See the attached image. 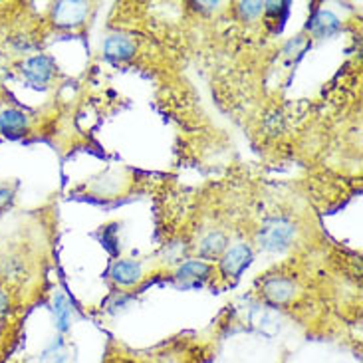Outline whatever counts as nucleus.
<instances>
[{"label":"nucleus","instance_id":"obj_4","mask_svg":"<svg viewBox=\"0 0 363 363\" xmlns=\"http://www.w3.org/2000/svg\"><path fill=\"white\" fill-rule=\"evenodd\" d=\"M252 260V250L248 245H236L228 248L220 258V272L226 278H238Z\"/></svg>","mask_w":363,"mask_h":363},{"label":"nucleus","instance_id":"obj_1","mask_svg":"<svg viewBox=\"0 0 363 363\" xmlns=\"http://www.w3.org/2000/svg\"><path fill=\"white\" fill-rule=\"evenodd\" d=\"M296 236H298V228L284 216H272L262 223V226L256 233V242L262 250L268 252H280L286 250L288 246L294 245Z\"/></svg>","mask_w":363,"mask_h":363},{"label":"nucleus","instance_id":"obj_5","mask_svg":"<svg viewBox=\"0 0 363 363\" xmlns=\"http://www.w3.org/2000/svg\"><path fill=\"white\" fill-rule=\"evenodd\" d=\"M262 294L264 298L274 306L290 304L296 298V284L294 280L284 278V276H272L262 284Z\"/></svg>","mask_w":363,"mask_h":363},{"label":"nucleus","instance_id":"obj_7","mask_svg":"<svg viewBox=\"0 0 363 363\" xmlns=\"http://www.w3.org/2000/svg\"><path fill=\"white\" fill-rule=\"evenodd\" d=\"M109 276L118 286L129 288L143 280V268L135 260H118L109 268Z\"/></svg>","mask_w":363,"mask_h":363},{"label":"nucleus","instance_id":"obj_15","mask_svg":"<svg viewBox=\"0 0 363 363\" xmlns=\"http://www.w3.org/2000/svg\"><path fill=\"white\" fill-rule=\"evenodd\" d=\"M10 201H12V189H9L6 185H0V211L9 205Z\"/></svg>","mask_w":363,"mask_h":363},{"label":"nucleus","instance_id":"obj_14","mask_svg":"<svg viewBox=\"0 0 363 363\" xmlns=\"http://www.w3.org/2000/svg\"><path fill=\"white\" fill-rule=\"evenodd\" d=\"M238 12L245 20H256L264 12V2H240Z\"/></svg>","mask_w":363,"mask_h":363},{"label":"nucleus","instance_id":"obj_12","mask_svg":"<svg viewBox=\"0 0 363 363\" xmlns=\"http://www.w3.org/2000/svg\"><path fill=\"white\" fill-rule=\"evenodd\" d=\"M40 362L42 363H68L69 354L68 345L64 342V335H56L52 342H50L42 354H40Z\"/></svg>","mask_w":363,"mask_h":363},{"label":"nucleus","instance_id":"obj_11","mask_svg":"<svg viewBox=\"0 0 363 363\" xmlns=\"http://www.w3.org/2000/svg\"><path fill=\"white\" fill-rule=\"evenodd\" d=\"M337 28H340V20L335 18L332 12H328V10H320L312 18V24L308 26V30L314 34L315 38H325V36L334 34Z\"/></svg>","mask_w":363,"mask_h":363},{"label":"nucleus","instance_id":"obj_8","mask_svg":"<svg viewBox=\"0 0 363 363\" xmlns=\"http://www.w3.org/2000/svg\"><path fill=\"white\" fill-rule=\"evenodd\" d=\"M138 50V44L131 36H125V34H113L106 40L104 44V54L106 58L109 60H118V62H123V60H129Z\"/></svg>","mask_w":363,"mask_h":363},{"label":"nucleus","instance_id":"obj_13","mask_svg":"<svg viewBox=\"0 0 363 363\" xmlns=\"http://www.w3.org/2000/svg\"><path fill=\"white\" fill-rule=\"evenodd\" d=\"M211 264H206L203 260H189L177 270V278L183 282H199L205 280L211 274Z\"/></svg>","mask_w":363,"mask_h":363},{"label":"nucleus","instance_id":"obj_10","mask_svg":"<svg viewBox=\"0 0 363 363\" xmlns=\"http://www.w3.org/2000/svg\"><path fill=\"white\" fill-rule=\"evenodd\" d=\"M226 245H228V238H226L223 233L215 230V233L206 235L205 238L201 240V245H199V256H201V258H206V260L218 258V256L226 252Z\"/></svg>","mask_w":363,"mask_h":363},{"label":"nucleus","instance_id":"obj_2","mask_svg":"<svg viewBox=\"0 0 363 363\" xmlns=\"http://www.w3.org/2000/svg\"><path fill=\"white\" fill-rule=\"evenodd\" d=\"M20 72H22V78L28 86L36 89H44L56 74V62L46 54H38V56L24 60L22 66H20Z\"/></svg>","mask_w":363,"mask_h":363},{"label":"nucleus","instance_id":"obj_3","mask_svg":"<svg viewBox=\"0 0 363 363\" xmlns=\"http://www.w3.org/2000/svg\"><path fill=\"white\" fill-rule=\"evenodd\" d=\"M89 14L88 2H58L52 9V20L60 28H76Z\"/></svg>","mask_w":363,"mask_h":363},{"label":"nucleus","instance_id":"obj_6","mask_svg":"<svg viewBox=\"0 0 363 363\" xmlns=\"http://www.w3.org/2000/svg\"><path fill=\"white\" fill-rule=\"evenodd\" d=\"M30 129V118L18 108L0 109V135L16 139L26 135Z\"/></svg>","mask_w":363,"mask_h":363},{"label":"nucleus","instance_id":"obj_9","mask_svg":"<svg viewBox=\"0 0 363 363\" xmlns=\"http://www.w3.org/2000/svg\"><path fill=\"white\" fill-rule=\"evenodd\" d=\"M52 314H54V325L58 335H66L72 330V318H74V310L66 296L62 292H56L54 302H52Z\"/></svg>","mask_w":363,"mask_h":363},{"label":"nucleus","instance_id":"obj_16","mask_svg":"<svg viewBox=\"0 0 363 363\" xmlns=\"http://www.w3.org/2000/svg\"><path fill=\"white\" fill-rule=\"evenodd\" d=\"M9 308H10V296H9V292L0 288V315L6 314V312H9Z\"/></svg>","mask_w":363,"mask_h":363}]
</instances>
